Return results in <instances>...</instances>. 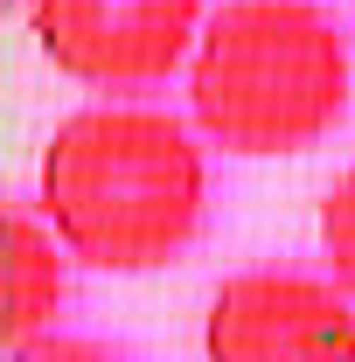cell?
<instances>
[{"instance_id": "obj_2", "label": "cell", "mask_w": 355, "mask_h": 362, "mask_svg": "<svg viewBox=\"0 0 355 362\" xmlns=\"http://www.w3.org/2000/svg\"><path fill=\"white\" fill-rule=\"evenodd\" d=\"M355 105V49L313 0H230L188 56V112L223 153H307Z\"/></svg>"}, {"instance_id": "obj_6", "label": "cell", "mask_w": 355, "mask_h": 362, "mask_svg": "<svg viewBox=\"0 0 355 362\" xmlns=\"http://www.w3.org/2000/svg\"><path fill=\"white\" fill-rule=\"evenodd\" d=\"M320 251H327V272L342 279V293L355 300V168L320 195Z\"/></svg>"}, {"instance_id": "obj_5", "label": "cell", "mask_w": 355, "mask_h": 362, "mask_svg": "<svg viewBox=\"0 0 355 362\" xmlns=\"http://www.w3.org/2000/svg\"><path fill=\"white\" fill-rule=\"evenodd\" d=\"M63 300H70V244L28 202H7V314H0L7 349H28L63 314Z\"/></svg>"}, {"instance_id": "obj_3", "label": "cell", "mask_w": 355, "mask_h": 362, "mask_svg": "<svg viewBox=\"0 0 355 362\" xmlns=\"http://www.w3.org/2000/svg\"><path fill=\"white\" fill-rule=\"evenodd\" d=\"M28 35L56 77L133 98L188 70L202 42V0H28Z\"/></svg>"}, {"instance_id": "obj_1", "label": "cell", "mask_w": 355, "mask_h": 362, "mask_svg": "<svg viewBox=\"0 0 355 362\" xmlns=\"http://www.w3.org/2000/svg\"><path fill=\"white\" fill-rule=\"evenodd\" d=\"M35 202L77 265L133 279L175 265L195 244L209 209V160L175 112L112 98L49 133Z\"/></svg>"}, {"instance_id": "obj_4", "label": "cell", "mask_w": 355, "mask_h": 362, "mask_svg": "<svg viewBox=\"0 0 355 362\" xmlns=\"http://www.w3.org/2000/svg\"><path fill=\"white\" fill-rule=\"evenodd\" d=\"M202 362H355V300L293 265L230 272L202 314Z\"/></svg>"}, {"instance_id": "obj_7", "label": "cell", "mask_w": 355, "mask_h": 362, "mask_svg": "<svg viewBox=\"0 0 355 362\" xmlns=\"http://www.w3.org/2000/svg\"><path fill=\"white\" fill-rule=\"evenodd\" d=\"M14 362H119V356L98 341H28V349H14Z\"/></svg>"}]
</instances>
